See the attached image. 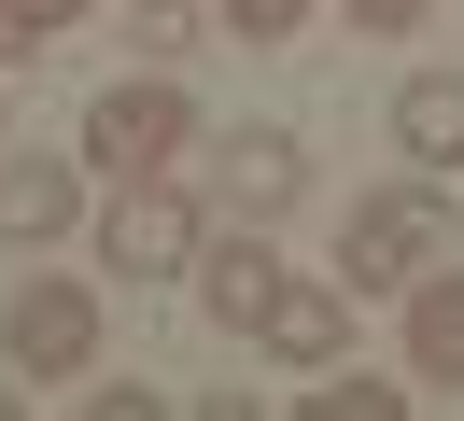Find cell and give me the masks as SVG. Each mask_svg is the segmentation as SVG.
Instances as JSON below:
<instances>
[{
  "instance_id": "cell-12",
  "label": "cell",
  "mask_w": 464,
  "mask_h": 421,
  "mask_svg": "<svg viewBox=\"0 0 464 421\" xmlns=\"http://www.w3.org/2000/svg\"><path fill=\"white\" fill-rule=\"evenodd\" d=\"M99 0H0V71H29L43 43H57V28H85Z\"/></svg>"
},
{
  "instance_id": "cell-3",
  "label": "cell",
  "mask_w": 464,
  "mask_h": 421,
  "mask_svg": "<svg viewBox=\"0 0 464 421\" xmlns=\"http://www.w3.org/2000/svg\"><path fill=\"white\" fill-rule=\"evenodd\" d=\"M198 239H211V211L169 183V168H127V183H113V211H99V267H127V281L198 267Z\"/></svg>"
},
{
  "instance_id": "cell-15",
  "label": "cell",
  "mask_w": 464,
  "mask_h": 421,
  "mask_svg": "<svg viewBox=\"0 0 464 421\" xmlns=\"http://www.w3.org/2000/svg\"><path fill=\"white\" fill-rule=\"evenodd\" d=\"M338 14H352V28H366V43H408V28H422V14H436V0H338Z\"/></svg>"
},
{
  "instance_id": "cell-8",
  "label": "cell",
  "mask_w": 464,
  "mask_h": 421,
  "mask_svg": "<svg viewBox=\"0 0 464 421\" xmlns=\"http://www.w3.org/2000/svg\"><path fill=\"white\" fill-rule=\"evenodd\" d=\"M267 295H282V253H267L254 225H239V239H198V309H211L226 337H254V323H267Z\"/></svg>"
},
{
  "instance_id": "cell-10",
  "label": "cell",
  "mask_w": 464,
  "mask_h": 421,
  "mask_svg": "<svg viewBox=\"0 0 464 421\" xmlns=\"http://www.w3.org/2000/svg\"><path fill=\"white\" fill-rule=\"evenodd\" d=\"M394 155L464 168V71H408V84H394Z\"/></svg>"
},
{
  "instance_id": "cell-14",
  "label": "cell",
  "mask_w": 464,
  "mask_h": 421,
  "mask_svg": "<svg viewBox=\"0 0 464 421\" xmlns=\"http://www.w3.org/2000/svg\"><path fill=\"white\" fill-rule=\"evenodd\" d=\"M127 43H141V56H183V43H198V0H141V14H127Z\"/></svg>"
},
{
  "instance_id": "cell-11",
  "label": "cell",
  "mask_w": 464,
  "mask_h": 421,
  "mask_svg": "<svg viewBox=\"0 0 464 421\" xmlns=\"http://www.w3.org/2000/svg\"><path fill=\"white\" fill-rule=\"evenodd\" d=\"M310 421H408V379H366V365H324V379H310Z\"/></svg>"
},
{
  "instance_id": "cell-4",
  "label": "cell",
  "mask_w": 464,
  "mask_h": 421,
  "mask_svg": "<svg viewBox=\"0 0 464 421\" xmlns=\"http://www.w3.org/2000/svg\"><path fill=\"white\" fill-rule=\"evenodd\" d=\"M85 155L113 168V183H127V168H169V155H198V99H183L169 71H127V84H99V99H85Z\"/></svg>"
},
{
  "instance_id": "cell-2",
  "label": "cell",
  "mask_w": 464,
  "mask_h": 421,
  "mask_svg": "<svg viewBox=\"0 0 464 421\" xmlns=\"http://www.w3.org/2000/svg\"><path fill=\"white\" fill-rule=\"evenodd\" d=\"M99 281H14V309H0V365L14 379H99Z\"/></svg>"
},
{
  "instance_id": "cell-13",
  "label": "cell",
  "mask_w": 464,
  "mask_h": 421,
  "mask_svg": "<svg viewBox=\"0 0 464 421\" xmlns=\"http://www.w3.org/2000/svg\"><path fill=\"white\" fill-rule=\"evenodd\" d=\"M211 14H226L239 43H295V28H310V0H211Z\"/></svg>"
},
{
  "instance_id": "cell-7",
  "label": "cell",
  "mask_w": 464,
  "mask_h": 421,
  "mask_svg": "<svg viewBox=\"0 0 464 421\" xmlns=\"http://www.w3.org/2000/svg\"><path fill=\"white\" fill-rule=\"evenodd\" d=\"M71 211H85L71 155H0V253H43V239H71Z\"/></svg>"
},
{
  "instance_id": "cell-5",
  "label": "cell",
  "mask_w": 464,
  "mask_h": 421,
  "mask_svg": "<svg viewBox=\"0 0 464 421\" xmlns=\"http://www.w3.org/2000/svg\"><path fill=\"white\" fill-rule=\"evenodd\" d=\"M254 351H282L295 379H324V365L352 351V281H295V267H282V295H267V323H254Z\"/></svg>"
},
{
  "instance_id": "cell-6",
  "label": "cell",
  "mask_w": 464,
  "mask_h": 421,
  "mask_svg": "<svg viewBox=\"0 0 464 421\" xmlns=\"http://www.w3.org/2000/svg\"><path fill=\"white\" fill-rule=\"evenodd\" d=\"M295 183H310V155H295L282 127H239L226 155H211V196H226V225H282Z\"/></svg>"
},
{
  "instance_id": "cell-9",
  "label": "cell",
  "mask_w": 464,
  "mask_h": 421,
  "mask_svg": "<svg viewBox=\"0 0 464 421\" xmlns=\"http://www.w3.org/2000/svg\"><path fill=\"white\" fill-rule=\"evenodd\" d=\"M408 379L464 393V267H422V281H408Z\"/></svg>"
},
{
  "instance_id": "cell-1",
  "label": "cell",
  "mask_w": 464,
  "mask_h": 421,
  "mask_svg": "<svg viewBox=\"0 0 464 421\" xmlns=\"http://www.w3.org/2000/svg\"><path fill=\"white\" fill-rule=\"evenodd\" d=\"M422 267H450V196H436V168L352 196V225H338V281L352 295H408Z\"/></svg>"
}]
</instances>
